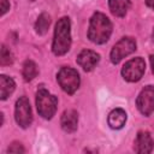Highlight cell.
Segmentation results:
<instances>
[{
	"label": "cell",
	"mask_w": 154,
	"mask_h": 154,
	"mask_svg": "<svg viewBox=\"0 0 154 154\" xmlns=\"http://www.w3.org/2000/svg\"><path fill=\"white\" fill-rule=\"evenodd\" d=\"M111 34H112V23L108 19V17L101 12L94 13L89 23L88 38L96 45H102L108 41Z\"/></svg>",
	"instance_id": "obj_1"
},
{
	"label": "cell",
	"mask_w": 154,
	"mask_h": 154,
	"mask_svg": "<svg viewBox=\"0 0 154 154\" xmlns=\"http://www.w3.org/2000/svg\"><path fill=\"white\" fill-rule=\"evenodd\" d=\"M71 46V23L69 17H63L58 20L54 30L52 51L55 55H64Z\"/></svg>",
	"instance_id": "obj_2"
},
{
	"label": "cell",
	"mask_w": 154,
	"mask_h": 154,
	"mask_svg": "<svg viewBox=\"0 0 154 154\" xmlns=\"http://www.w3.org/2000/svg\"><path fill=\"white\" fill-rule=\"evenodd\" d=\"M58 99L46 88L41 87L36 93V107L38 114L45 119H51L57 111Z\"/></svg>",
	"instance_id": "obj_3"
},
{
	"label": "cell",
	"mask_w": 154,
	"mask_h": 154,
	"mask_svg": "<svg viewBox=\"0 0 154 154\" xmlns=\"http://www.w3.org/2000/svg\"><path fill=\"white\" fill-rule=\"evenodd\" d=\"M57 81L61 89L70 95L78 89L81 83L78 72L70 66H64L59 70V72L57 73Z\"/></svg>",
	"instance_id": "obj_4"
},
{
	"label": "cell",
	"mask_w": 154,
	"mask_h": 154,
	"mask_svg": "<svg viewBox=\"0 0 154 154\" xmlns=\"http://www.w3.org/2000/svg\"><path fill=\"white\" fill-rule=\"evenodd\" d=\"M146 70V63L141 57L132 58L125 63L122 69V76L128 82H137L142 78Z\"/></svg>",
	"instance_id": "obj_5"
},
{
	"label": "cell",
	"mask_w": 154,
	"mask_h": 154,
	"mask_svg": "<svg viewBox=\"0 0 154 154\" xmlns=\"http://www.w3.org/2000/svg\"><path fill=\"white\" fill-rule=\"evenodd\" d=\"M136 51V41L132 37H123L119 40L111 51V61L118 64L125 57L130 55Z\"/></svg>",
	"instance_id": "obj_6"
},
{
	"label": "cell",
	"mask_w": 154,
	"mask_h": 154,
	"mask_svg": "<svg viewBox=\"0 0 154 154\" xmlns=\"http://www.w3.org/2000/svg\"><path fill=\"white\" fill-rule=\"evenodd\" d=\"M14 118H16L17 124L20 128L26 129L28 126H30V124L32 122V113H31L30 102L26 96H20L16 101Z\"/></svg>",
	"instance_id": "obj_7"
},
{
	"label": "cell",
	"mask_w": 154,
	"mask_h": 154,
	"mask_svg": "<svg viewBox=\"0 0 154 154\" xmlns=\"http://www.w3.org/2000/svg\"><path fill=\"white\" fill-rule=\"evenodd\" d=\"M136 105L138 111L143 116H149L154 112V87L147 85L144 87L137 96Z\"/></svg>",
	"instance_id": "obj_8"
},
{
	"label": "cell",
	"mask_w": 154,
	"mask_h": 154,
	"mask_svg": "<svg viewBox=\"0 0 154 154\" xmlns=\"http://www.w3.org/2000/svg\"><path fill=\"white\" fill-rule=\"evenodd\" d=\"M153 147H154V141H153L150 134L147 131H140L134 142L135 152L140 153V154H147L153 150Z\"/></svg>",
	"instance_id": "obj_9"
},
{
	"label": "cell",
	"mask_w": 154,
	"mask_h": 154,
	"mask_svg": "<svg viewBox=\"0 0 154 154\" xmlns=\"http://www.w3.org/2000/svg\"><path fill=\"white\" fill-rule=\"evenodd\" d=\"M100 55L90 49L82 51L77 57V64L84 70V71H91L99 63Z\"/></svg>",
	"instance_id": "obj_10"
},
{
	"label": "cell",
	"mask_w": 154,
	"mask_h": 154,
	"mask_svg": "<svg viewBox=\"0 0 154 154\" xmlns=\"http://www.w3.org/2000/svg\"><path fill=\"white\" fill-rule=\"evenodd\" d=\"M61 128L66 132H73L77 129L78 125V114L75 109H67L63 113L61 120H60Z\"/></svg>",
	"instance_id": "obj_11"
},
{
	"label": "cell",
	"mask_w": 154,
	"mask_h": 154,
	"mask_svg": "<svg viewBox=\"0 0 154 154\" xmlns=\"http://www.w3.org/2000/svg\"><path fill=\"white\" fill-rule=\"evenodd\" d=\"M126 119H128V116L123 108H114L108 114L107 122H108L109 128H112L114 130H119L125 125Z\"/></svg>",
	"instance_id": "obj_12"
},
{
	"label": "cell",
	"mask_w": 154,
	"mask_h": 154,
	"mask_svg": "<svg viewBox=\"0 0 154 154\" xmlns=\"http://www.w3.org/2000/svg\"><path fill=\"white\" fill-rule=\"evenodd\" d=\"M111 12L117 17H124L130 7V0H108Z\"/></svg>",
	"instance_id": "obj_13"
},
{
	"label": "cell",
	"mask_w": 154,
	"mask_h": 154,
	"mask_svg": "<svg viewBox=\"0 0 154 154\" xmlns=\"http://www.w3.org/2000/svg\"><path fill=\"white\" fill-rule=\"evenodd\" d=\"M14 81L5 75L0 76V99L6 100L14 90Z\"/></svg>",
	"instance_id": "obj_14"
},
{
	"label": "cell",
	"mask_w": 154,
	"mask_h": 154,
	"mask_svg": "<svg viewBox=\"0 0 154 154\" xmlns=\"http://www.w3.org/2000/svg\"><path fill=\"white\" fill-rule=\"evenodd\" d=\"M49 24H51V17L47 13H41L37 18L36 23H35L36 32L40 34V35H45L48 31Z\"/></svg>",
	"instance_id": "obj_15"
},
{
	"label": "cell",
	"mask_w": 154,
	"mask_h": 154,
	"mask_svg": "<svg viewBox=\"0 0 154 154\" xmlns=\"http://www.w3.org/2000/svg\"><path fill=\"white\" fill-rule=\"evenodd\" d=\"M37 75V66L32 60H25L23 65V77L25 81H31Z\"/></svg>",
	"instance_id": "obj_16"
},
{
	"label": "cell",
	"mask_w": 154,
	"mask_h": 154,
	"mask_svg": "<svg viewBox=\"0 0 154 154\" xmlns=\"http://www.w3.org/2000/svg\"><path fill=\"white\" fill-rule=\"evenodd\" d=\"M12 54L11 52L6 48V46H1V52H0V64L1 65H10L12 63Z\"/></svg>",
	"instance_id": "obj_17"
},
{
	"label": "cell",
	"mask_w": 154,
	"mask_h": 154,
	"mask_svg": "<svg viewBox=\"0 0 154 154\" xmlns=\"http://www.w3.org/2000/svg\"><path fill=\"white\" fill-rule=\"evenodd\" d=\"M7 152H10V153H24V148L22 147L20 143L14 142V143H12V144L8 147Z\"/></svg>",
	"instance_id": "obj_18"
},
{
	"label": "cell",
	"mask_w": 154,
	"mask_h": 154,
	"mask_svg": "<svg viewBox=\"0 0 154 154\" xmlns=\"http://www.w3.org/2000/svg\"><path fill=\"white\" fill-rule=\"evenodd\" d=\"M8 8H10V2H8V0H0V14L1 16H4L7 11H8Z\"/></svg>",
	"instance_id": "obj_19"
},
{
	"label": "cell",
	"mask_w": 154,
	"mask_h": 154,
	"mask_svg": "<svg viewBox=\"0 0 154 154\" xmlns=\"http://www.w3.org/2000/svg\"><path fill=\"white\" fill-rule=\"evenodd\" d=\"M146 4H147L148 7H150V8L154 10V0H146Z\"/></svg>",
	"instance_id": "obj_20"
},
{
	"label": "cell",
	"mask_w": 154,
	"mask_h": 154,
	"mask_svg": "<svg viewBox=\"0 0 154 154\" xmlns=\"http://www.w3.org/2000/svg\"><path fill=\"white\" fill-rule=\"evenodd\" d=\"M150 66H152V71L154 73V54L150 55Z\"/></svg>",
	"instance_id": "obj_21"
}]
</instances>
